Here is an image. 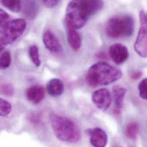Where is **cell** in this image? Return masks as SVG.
Returning a JSON list of instances; mask_svg holds the SVG:
<instances>
[{"label":"cell","mask_w":147,"mask_h":147,"mask_svg":"<svg viewBox=\"0 0 147 147\" xmlns=\"http://www.w3.org/2000/svg\"><path fill=\"white\" fill-rule=\"evenodd\" d=\"M102 1H72L67 7L65 23L76 29L84 27L91 16L102 9Z\"/></svg>","instance_id":"cell-1"},{"label":"cell","mask_w":147,"mask_h":147,"mask_svg":"<svg viewBox=\"0 0 147 147\" xmlns=\"http://www.w3.org/2000/svg\"><path fill=\"white\" fill-rule=\"evenodd\" d=\"M123 73L119 68L101 61L92 65L86 74L87 83L92 87L107 85L120 80Z\"/></svg>","instance_id":"cell-2"},{"label":"cell","mask_w":147,"mask_h":147,"mask_svg":"<svg viewBox=\"0 0 147 147\" xmlns=\"http://www.w3.org/2000/svg\"><path fill=\"white\" fill-rule=\"evenodd\" d=\"M50 121L55 135L60 140L74 143L80 139V130L72 120L53 114L50 116Z\"/></svg>","instance_id":"cell-3"},{"label":"cell","mask_w":147,"mask_h":147,"mask_svg":"<svg viewBox=\"0 0 147 147\" xmlns=\"http://www.w3.org/2000/svg\"><path fill=\"white\" fill-rule=\"evenodd\" d=\"M134 32V21L132 17L128 14L112 17L105 25L106 34L113 38L128 37Z\"/></svg>","instance_id":"cell-4"},{"label":"cell","mask_w":147,"mask_h":147,"mask_svg":"<svg viewBox=\"0 0 147 147\" xmlns=\"http://www.w3.org/2000/svg\"><path fill=\"white\" fill-rule=\"evenodd\" d=\"M26 22L25 20L17 18L8 20L0 24L1 51L5 47L16 41L25 32Z\"/></svg>","instance_id":"cell-5"},{"label":"cell","mask_w":147,"mask_h":147,"mask_svg":"<svg viewBox=\"0 0 147 147\" xmlns=\"http://www.w3.org/2000/svg\"><path fill=\"white\" fill-rule=\"evenodd\" d=\"M140 26L136 40L134 48L136 52L142 57H147V14L142 10L139 13Z\"/></svg>","instance_id":"cell-6"},{"label":"cell","mask_w":147,"mask_h":147,"mask_svg":"<svg viewBox=\"0 0 147 147\" xmlns=\"http://www.w3.org/2000/svg\"><path fill=\"white\" fill-rule=\"evenodd\" d=\"M92 100L99 109L105 111L109 108L111 104V94L107 89H99L93 93Z\"/></svg>","instance_id":"cell-7"},{"label":"cell","mask_w":147,"mask_h":147,"mask_svg":"<svg viewBox=\"0 0 147 147\" xmlns=\"http://www.w3.org/2000/svg\"><path fill=\"white\" fill-rule=\"evenodd\" d=\"M109 55L112 61L117 65L124 63L129 57L128 48L121 44H114L109 48Z\"/></svg>","instance_id":"cell-8"},{"label":"cell","mask_w":147,"mask_h":147,"mask_svg":"<svg viewBox=\"0 0 147 147\" xmlns=\"http://www.w3.org/2000/svg\"><path fill=\"white\" fill-rule=\"evenodd\" d=\"M42 40L45 48L50 52L59 53L63 51V47L59 39L51 31L47 30L44 33Z\"/></svg>","instance_id":"cell-9"},{"label":"cell","mask_w":147,"mask_h":147,"mask_svg":"<svg viewBox=\"0 0 147 147\" xmlns=\"http://www.w3.org/2000/svg\"><path fill=\"white\" fill-rule=\"evenodd\" d=\"M90 144L94 147H105L108 142V136L106 132L100 128L88 129Z\"/></svg>","instance_id":"cell-10"},{"label":"cell","mask_w":147,"mask_h":147,"mask_svg":"<svg viewBox=\"0 0 147 147\" xmlns=\"http://www.w3.org/2000/svg\"><path fill=\"white\" fill-rule=\"evenodd\" d=\"M65 24L68 44L74 51L77 52L80 50L82 45L81 37L80 33L77 31V29L66 23H65Z\"/></svg>","instance_id":"cell-11"},{"label":"cell","mask_w":147,"mask_h":147,"mask_svg":"<svg viewBox=\"0 0 147 147\" xmlns=\"http://www.w3.org/2000/svg\"><path fill=\"white\" fill-rule=\"evenodd\" d=\"M26 97L30 102L34 104H38L44 98L45 90L41 85L32 86L26 91Z\"/></svg>","instance_id":"cell-12"},{"label":"cell","mask_w":147,"mask_h":147,"mask_svg":"<svg viewBox=\"0 0 147 147\" xmlns=\"http://www.w3.org/2000/svg\"><path fill=\"white\" fill-rule=\"evenodd\" d=\"M47 90L48 94L52 96H59L61 95L64 91L63 82L59 78H53L48 82Z\"/></svg>","instance_id":"cell-13"},{"label":"cell","mask_w":147,"mask_h":147,"mask_svg":"<svg viewBox=\"0 0 147 147\" xmlns=\"http://www.w3.org/2000/svg\"><path fill=\"white\" fill-rule=\"evenodd\" d=\"M112 90L116 105V113H119L124 105V99L127 93V89L124 87L116 85L113 86Z\"/></svg>","instance_id":"cell-14"},{"label":"cell","mask_w":147,"mask_h":147,"mask_svg":"<svg viewBox=\"0 0 147 147\" xmlns=\"http://www.w3.org/2000/svg\"><path fill=\"white\" fill-rule=\"evenodd\" d=\"M1 3L7 9L14 13H18L22 8L21 1L2 0L1 1Z\"/></svg>","instance_id":"cell-15"},{"label":"cell","mask_w":147,"mask_h":147,"mask_svg":"<svg viewBox=\"0 0 147 147\" xmlns=\"http://www.w3.org/2000/svg\"><path fill=\"white\" fill-rule=\"evenodd\" d=\"M139 132V125L136 122H131L127 124L125 133L127 137L132 140L135 139Z\"/></svg>","instance_id":"cell-16"},{"label":"cell","mask_w":147,"mask_h":147,"mask_svg":"<svg viewBox=\"0 0 147 147\" xmlns=\"http://www.w3.org/2000/svg\"><path fill=\"white\" fill-rule=\"evenodd\" d=\"M29 54L32 61L35 66L37 67H40L41 65V60L39 56L38 47L34 45L30 46L29 49Z\"/></svg>","instance_id":"cell-17"},{"label":"cell","mask_w":147,"mask_h":147,"mask_svg":"<svg viewBox=\"0 0 147 147\" xmlns=\"http://www.w3.org/2000/svg\"><path fill=\"white\" fill-rule=\"evenodd\" d=\"M11 61V57L10 52L7 50L2 51L1 54V61H0L1 69L2 70L7 69L10 66Z\"/></svg>","instance_id":"cell-18"},{"label":"cell","mask_w":147,"mask_h":147,"mask_svg":"<svg viewBox=\"0 0 147 147\" xmlns=\"http://www.w3.org/2000/svg\"><path fill=\"white\" fill-rule=\"evenodd\" d=\"M24 12L28 18L33 19L36 14V5L33 1H26Z\"/></svg>","instance_id":"cell-19"},{"label":"cell","mask_w":147,"mask_h":147,"mask_svg":"<svg viewBox=\"0 0 147 147\" xmlns=\"http://www.w3.org/2000/svg\"><path fill=\"white\" fill-rule=\"evenodd\" d=\"M12 110L11 105L7 101L0 99V114L1 116H6L10 113Z\"/></svg>","instance_id":"cell-20"},{"label":"cell","mask_w":147,"mask_h":147,"mask_svg":"<svg viewBox=\"0 0 147 147\" xmlns=\"http://www.w3.org/2000/svg\"><path fill=\"white\" fill-rule=\"evenodd\" d=\"M1 92L2 94L10 97L12 96L14 93V90L13 85L10 84L5 83L1 85Z\"/></svg>","instance_id":"cell-21"},{"label":"cell","mask_w":147,"mask_h":147,"mask_svg":"<svg viewBox=\"0 0 147 147\" xmlns=\"http://www.w3.org/2000/svg\"><path fill=\"white\" fill-rule=\"evenodd\" d=\"M139 96L144 100H147V78L143 79L139 84Z\"/></svg>","instance_id":"cell-22"},{"label":"cell","mask_w":147,"mask_h":147,"mask_svg":"<svg viewBox=\"0 0 147 147\" xmlns=\"http://www.w3.org/2000/svg\"><path fill=\"white\" fill-rule=\"evenodd\" d=\"M42 3L48 8H53L56 6L60 2L59 0H43Z\"/></svg>","instance_id":"cell-23"},{"label":"cell","mask_w":147,"mask_h":147,"mask_svg":"<svg viewBox=\"0 0 147 147\" xmlns=\"http://www.w3.org/2000/svg\"><path fill=\"white\" fill-rule=\"evenodd\" d=\"M9 15L3 9H0V24L5 22L6 21L9 20Z\"/></svg>","instance_id":"cell-24"},{"label":"cell","mask_w":147,"mask_h":147,"mask_svg":"<svg viewBox=\"0 0 147 147\" xmlns=\"http://www.w3.org/2000/svg\"><path fill=\"white\" fill-rule=\"evenodd\" d=\"M142 74H143L142 72L140 71L134 72L133 74H131V78L134 80H138L142 77Z\"/></svg>","instance_id":"cell-25"}]
</instances>
